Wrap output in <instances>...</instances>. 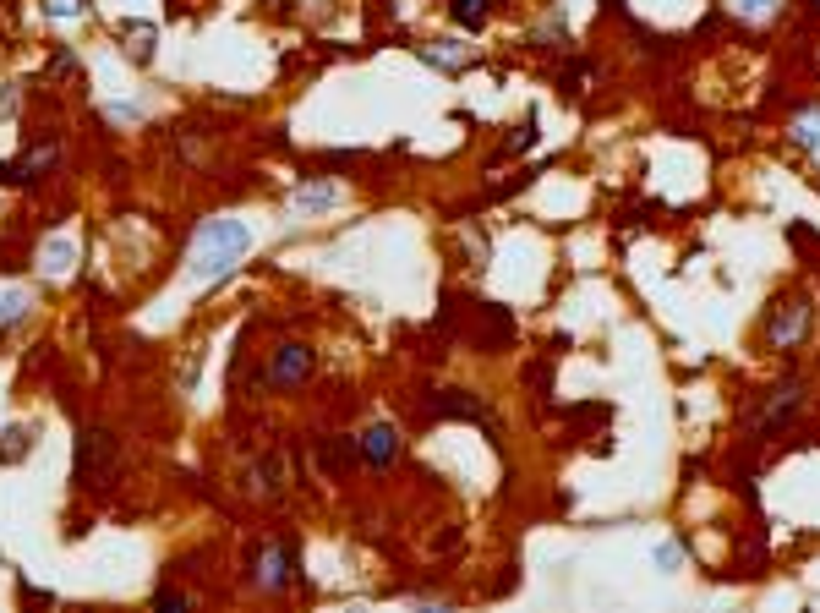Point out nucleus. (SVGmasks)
<instances>
[{
    "mask_svg": "<svg viewBox=\"0 0 820 613\" xmlns=\"http://www.w3.org/2000/svg\"><path fill=\"white\" fill-rule=\"evenodd\" d=\"M246 247H252V230L241 225V219H208L203 230H197V247H192V280H225L230 269L246 258Z\"/></svg>",
    "mask_w": 820,
    "mask_h": 613,
    "instance_id": "nucleus-1",
    "label": "nucleus"
},
{
    "mask_svg": "<svg viewBox=\"0 0 820 613\" xmlns=\"http://www.w3.org/2000/svg\"><path fill=\"white\" fill-rule=\"evenodd\" d=\"M115 466H121V438H115L110 427H82L77 433V460H72L77 488H110Z\"/></svg>",
    "mask_w": 820,
    "mask_h": 613,
    "instance_id": "nucleus-2",
    "label": "nucleus"
},
{
    "mask_svg": "<svg viewBox=\"0 0 820 613\" xmlns=\"http://www.w3.org/2000/svg\"><path fill=\"white\" fill-rule=\"evenodd\" d=\"M312 367H318V356H312L301 340H285L274 351V362H268V373H257V384L263 389H296V384H307Z\"/></svg>",
    "mask_w": 820,
    "mask_h": 613,
    "instance_id": "nucleus-3",
    "label": "nucleus"
},
{
    "mask_svg": "<svg viewBox=\"0 0 820 613\" xmlns=\"http://www.w3.org/2000/svg\"><path fill=\"white\" fill-rule=\"evenodd\" d=\"M252 581L263 592H285L296 581V542H268V548L252 553Z\"/></svg>",
    "mask_w": 820,
    "mask_h": 613,
    "instance_id": "nucleus-4",
    "label": "nucleus"
},
{
    "mask_svg": "<svg viewBox=\"0 0 820 613\" xmlns=\"http://www.w3.org/2000/svg\"><path fill=\"white\" fill-rule=\"evenodd\" d=\"M356 449H361V460H367V466H394V460H400V427H394V422H372L367 427V433H361L356 438Z\"/></svg>",
    "mask_w": 820,
    "mask_h": 613,
    "instance_id": "nucleus-5",
    "label": "nucleus"
},
{
    "mask_svg": "<svg viewBox=\"0 0 820 613\" xmlns=\"http://www.w3.org/2000/svg\"><path fill=\"white\" fill-rule=\"evenodd\" d=\"M804 323H810V307L799 302V296H793V302H777V312H771V323H766V340L777 345H799L804 340Z\"/></svg>",
    "mask_w": 820,
    "mask_h": 613,
    "instance_id": "nucleus-6",
    "label": "nucleus"
},
{
    "mask_svg": "<svg viewBox=\"0 0 820 613\" xmlns=\"http://www.w3.org/2000/svg\"><path fill=\"white\" fill-rule=\"evenodd\" d=\"M252 488L263 493V499H285V460L279 455H263L252 466Z\"/></svg>",
    "mask_w": 820,
    "mask_h": 613,
    "instance_id": "nucleus-7",
    "label": "nucleus"
},
{
    "mask_svg": "<svg viewBox=\"0 0 820 613\" xmlns=\"http://www.w3.org/2000/svg\"><path fill=\"white\" fill-rule=\"evenodd\" d=\"M356 460H361V449L350 444V438H339V433L318 444V466H323V471H334V477H339V471H350Z\"/></svg>",
    "mask_w": 820,
    "mask_h": 613,
    "instance_id": "nucleus-8",
    "label": "nucleus"
},
{
    "mask_svg": "<svg viewBox=\"0 0 820 613\" xmlns=\"http://www.w3.org/2000/svg\"><path fill=\"white\" fill-rule=\"evenodd\" d=\"M449 17L460 22V28L482 33V28H487V17H492V0H449Z\"/></svg>",
    "mask_w": 820,
    "mask_h": 613,
    "instance_id": "nucleus-9",
    "label": "nucleus"
},
{
    "mask_svg": "<svg viewBox=\"0 0 820 613\" xmlns=\"http://www.w3.org/2000/svg\"><path fill=\"white\" fill-rule=\"evenodd\" d=\"M121 39H126V50H132L143 66L154 61V28H148V22H126V28H121Z\"/></svg>",
    "mask_w": 820,
    "mask_h": 613,
    "instance_id": "nucleus-10",
    "label": "nucleus"
},
{
    "mask_svg": "<svg viewBox=\"0 0 820 613\" xmlns=\"http://www.w3.org/2000/svg\"><path fill=\"white\" fill-rule=\"evenodd\" d=\"M28 449H33V433H28V427H6V433H0V460H6V466L28 460Z\"/></svg>",
    "mask_w": 820,
    "mask_h": 613,
    "instance_id": "nucleus-11",
    "label": "nucleus"
},
{
    "mask_svg": "<svg viewBox=\"0 0 820 613\" xmlns=\"http://www.w3.org/2000/svg\"><path fill=\"white\" fill-rule=\"evenodd\" d=\"M301 208V214H323V208H334L339 203V192L334 187H296V198H290Z\"/></svg>",
    "mask_w": 820,
    "mask_h": 613,
    "instance_id": "nucleus-12",
    "label": "nucleus"
},
{
    "mask_svg": "<svg viewBox=\"0 0 820 613\" xmlns=\"http://www.w3.org/2000/svg\"><path fill=\"white\" fill-rule=\"evenodd\" d=\"M793 143L810 148V154H820V110H815V115H804V121L793 126Z\"/></svg>",
    "mask_w": 820,
    "mask_h": 613,
    "instance_id": "nucleus-13",
    "label": "nucleus"
},
{
    "mask_svg": "<svg viewBox=\"0 0 820 613\" xmlns=\"http://www.w3.org/2000/svg\"><path fill=\"white\" fill-rule=\"evenodd\" d=\"M22 318H28V296H17V291H11L6 302H0V329H17Z\"/></svg>",
    "mask_w": 820,
    "mask_h": 613,
    "instance_id": "nucleus-14",
    "label": "nucleus"
},
{
    "mask_svg": "<svg viewBox=\"0 0 820 613\" xmlns=\"http://www.w3.org/2000/svg\"><path fill=\"white\" fill-rule=\"evenodd\" d=\"M44 11H50V17H82L88 0H44Z\"/></svg>",
    "mask_w": 820,
    "mask_h": 613,
    "instance_id": "nucleus-15",
    "label": "nucleus"
},
{
    "mask_svg": "<svg viewBox=\"0 0 820 613\" xmlns=\"http://www.w3.org/2000/svg\"><path fill=\"white\" fill-rule=\"evenodd\" d=\"M536 143V121L525 115V126H514V137H509V154H520V148H531Z\"/></svg>",
    "mask_w": 820,
    "mask_h": 613,
    "instance_id": "nucleus-16",
    "label": "nucleus"
},
{
    "mask_svg": "<svg viewBox=\"0 0 820 613\" xmlns=\"http://www.w3.org/2000/svg\"><path fill=\"white\" fill-rule=\"evenodd\" d=\"M656 564H662V570H678V559H684V553H678V542H656V553H651Z\"/></svg>",
    "mask_w": 820,
    "mask_h": 613,
    "instance_id": "nucleus-17",
    "label": "nucleus"
},
{
    "mask_svg": "<svg viewBox=\"0 0 820 613\" xmlns=\"http://www.w3.org/2000/svg\"><path fill=\"white\" fill-rule=\"evenodd\" d=\"M77 66V55L72 50H55V61H50V72H72Z\"/></svg>",
    "mask_w": 820,
    "mask_h": 613,
    "instance_id": "nucleus-18",
    "label": "nucleus"
},
{
    "mask_svg": "<svg viewBox=\"0 0 820 613\" xmlns=\"http://www.w3.org/2000/svg\"><path fill=\"white\" fill-rule=\"evenodd\" d=\"M154 608H186V597H181V592H159Z\"/></svg>",
    "mask_w": 820,
    "mask_h": 613,
    "instance_id": "nucleus-19",
    "label": "nucleus"
},
{
    "mask_svg": "<svg viewBox=\"0 0 820 613\" xmlns=\"http://www.w3.org/2000/svg\"><path fill=\"white\" fill-rule=\"evenodd\" d=\"M17 110V94H11V88H0V115H11Z\"/></svg>",
    "mask_w": 820,
    "mask_h": 613,
    "instance_id": "nucleus-20",
    "label": "nucleus"
},
{
    "mask_svg": "<svg viewBox=\"0 0 820 613\" xmlns=\"http://www.w3.org/2000/svg\"><path fill=\"white\" fill-rule=\"evenodd\" d=\"M738 6H744V11H755V17H760V11H771V0H738Z\"/></svg>",
    "mask_w": 820,
    "mask_h": 613,
    "instance_id": "nucleus-21",
    "label": "nucleus"
}]
</instances>
